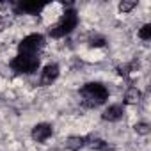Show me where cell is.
Masks as SVG:
<instances>
[{
  "label": "cell",
  "instance_id": "7a4b0ae2",
  "mask_svg": "<svg viewBox=\"0 0 151 151\" xmlns=\"http://www.w3.org/2000/svg\"><path fill=\"white\" fill-rule=\"evenodd\" d=\"M77 23H78L77 13H75L73 9H69V11H66V13L62 14V18L57 22V25H53V27L50 29V34H52L53 37H62V36L69 34L75 27H77Z\"/></svg>",
  "mask_w": 151,
  "mask_h": 151
},
{
  "label": "cell",
  "instance_id": "ba28073f",
  "mask_svg": "<svg viewBox=\"0 0 151 151\" xmlns=\"http://www.w3.org/2000/svg\"><path fill=\"white\" fill-rule=\"evenodd\" d=\"M123 107L121 105H112V107H109L105 112H103V119L105 121H117V119H121L123 117Z\"/></svg>",
  "mask_w": 151,
  "mask_h": 151
},
{
  "label": "cell",
  "instance_id": "2e32d148",
  "mask_svg": "<svg viewBox=\"0 0 151 151\" xmlns=\"http://www.w3.org/2000/svg\"><path fill=\"white\" fill-rule=\"evenodd\" d=\"M103 43H105V41L100 37V39H93V43H91V45H93V46H103Z\"/></svg>",
  "mask_w": 151,
  "mask_h": 151
},
{
  "label": "cell",
  "instance_id": "6da1fadb",
  "mask_svg": "<svg viewBox=\"0 0 151 151\" xmlns=\"http://www.w3.org/2000/svg\"><path fill=\"white\" fill-rule=\"evenodd\" d=\"M82 96H84V103L87 107H96V105H101L105 103V100L109 98V91L105 89V86L101 84H86L82 87Z\"/></svg>",
  "mask_w": 151,
  "mask_h": 151
},
{
  "label": "cell",
  "instance_id": "9a60e30c",
  "mask_svg": "<svg viewBox=\"0 0 151 151\" xmlns=\"http://www.w3.org/2000/svg\"><path fill=\"white\" fill-rule=\"evenodd\" d=\"M11 25V20L9 18H0V30H4L6 27H9Z\"/></svg>",
  "mask_w": 151,
  "mask_h": 151
},
{
  "label": "cell",
  "instance_id": "5bb4252c",
  "mask_svg": "<svg viewBox=\"0 0 151 151\" xmlns=\"http://www.w3.org/2000/svg\"><path fill=\"white\" fill-rule=\"evenodd\" d=\"M135 132L140 133V135H147L149 133V124L147 123H137L135 124Z\"/></svg>",
  "mask_w": 151,
  "mask_h": 151
},
{
  "label": "cell",
  "instance_id": "7c38bea8",
  "mask_svg": "<svg viewBox=\"0 0 151 151\" xmlns=\"http://www.w3.org/2000/svg\"><path fill=\"white\" fill-rule=\"evenodd\" d=\"M135 6H137L135 0H123V2L119 4V11H121V13H130Z\"/></svg>",
  "mask_w": 151,
  "mask_h": 151
},
{
  "label": "cell",
  "instance_id": "30bf717a",
  "mask_svg": "<svg viewBox=\"0 0 151 151\" xmlns=\"http://www.w3.org/2000/svg\"><path fill=\"white\" fill-rule=\"evenodd\" d=\"M124 101H126V103H130V105L139 103V101H140V91H139L137 87L128 89V91H126V96H124Z\"/></svg>",
  "mask_w": 151,
  "mask_h": 151
},
{
  "label": "cell",
  "instance_id": "9c48e42d",
  "mask_svg": "<svg viewBox=\"0 0 151 151\" xmlns=\"http://www.w3.org/2000/svg\"><path fill=\"white\" fill-rule=\"evenodd\" d=\"M84 142H86V139H82V137H69L66 140V147L69 151H78L84 146Z\"/></svg>",
  "mask_w": 151,
  "mask_h": 151
},
{
  "label": "cell",
  "instance_id": "52a82bcc",
  "mask_svg": "<svg viewBox=\"0 0 151 151\" xmlns=\"http://www.w3.org/2000/svg\"><path fill=\"white\" fill-rule=\"evenodd\" d=\"M45 7V4L41 2H22L16 7V13H27V14H37L41 9Z\"/></svg>",
  "mask_w": 151,
  "mask_h": 151
},
{
  "label": "cell",
  "instance_id": "8992f818",
  "mask_svg": "<svg viewBox=\"0 0 151 151\" xmlns=\"http://www.w3.org/2000/svg\"><path fill=\"white\" fill-rule=\"evenodd\" d=\"M59 77V66L55 64H48L45 69H43V75H41V84L43 86H50L52 82H55Z\"/></svg>",
  "mask_w": 151,
  "mask_h": 151
},
{
  "label": "cell",
  "instance_id": "277c9868",
  "mask_svg": "<svg viewBox=\"0 0 151 151\" xmlns=\"http://www.w3.org/2000/svg\"><path fill=\"white\" fill-rule=\"evenodd\" d=\"M41 46H43V36L32 34V36H27V37L20 43V53L36 55V52H37Z\"/></svg>",
  "mask_w": 151,
  "mask_h": 151
},
{
  "label": "cell",
  "instance_id": "3957f363",
  "mask_svg": "<svg viewBox=\"0 0 151 151\" xmlns=\"http://www.w3.org/2000/svg\"><path fill=\"white\" fill-rule=\"evenodd\" d=\"M13 69L20 71V73H34L37 71L39 68V59L36 55H25V53H20L13 62H11Z\"/></svg>",
  "mask_w": 151,
  "mask_h": 151
},
{
  "label": "cell",
  "instance_id": "4fadbf2b",
  "mask_svg": "<svg viewBox=\"0 0 151 151\" xmlns=\"http://www.w3.org/2000/svg\"><path fill=\"white\" fill-rule=\"evenodd\" d=\"M139 36H140V39H149V37H151V25L146 23V25L139 30Z\"/></svg>",
  "mask_w": 151,
  "mask_h": 151
},
{
  "label": "cell",
  "instance_id": "8fae6325",
  "mask_svg": "<svg viewBox=\"0 0 151 151\" xmlns=\"http://www.w3.org/2000/svg\"><path fill=\"white\" fill-rule=\"evenodd\" d=\"M89 147L98 149V151H109V149H110V147L107 146V142H103V140H100V139H91Z\"/></svg>",
  "mask_w": 151,
  "mask_h": 151
},
{
  "label": "cell",
  "instance_id": "5b68a950",
  "mask_svg": "<svg viewBox=\"0 0 151 151\" xmlns=\"http://www.w3.org/2000/svg\"><path fill=\"white\" fill-rule=\"evenodd\" d=\"M50 135H52V126L46 124V123L36 124V126L32 128V139L37 140V142H45Z\"/></svg>",
  "mask_w": 151,
  "mask_h": 151
}]
</instances>
